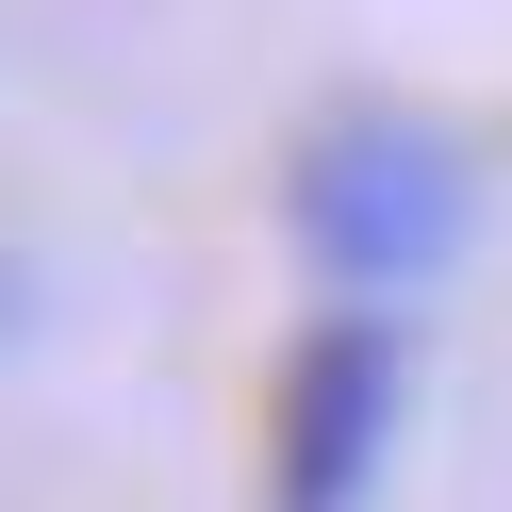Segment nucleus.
<instances>
[{
	"mask_svg": "<svg viewBox=\"0 0 512 512\" xmlns=\"http://www.w3.org/2000/svg\"><path fill=\"white\" fill-rule=\"evenodd\" d=\"M397 413H413V331L380 298L314 314L281 347V397H265V512H380Z\"/></svg>",
	"mask_w": 512,
	"mask_h": 512,
	"instance_id": "2",
	"label": "nucleus"
},
{
	"mask_svg": "<svg viewBox=\"0 0 512 512\" xmlns=\"http://www.w3.org/2000/svg\"><path fill=\"white\" fill-rule=\"evenodd\" d=\"M281 215H298V265L331 281V298H430L446 265H463L479 232V182L446 133H413V116H331V133L298 149V182H281Z\"/></svg>",
	"mask_w": 512,
	"mask_h": 512,
	"instance_id": "1",
	"label": "nucleus"
}]
</instances>
